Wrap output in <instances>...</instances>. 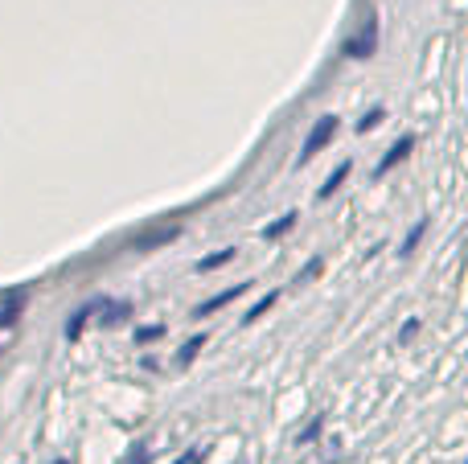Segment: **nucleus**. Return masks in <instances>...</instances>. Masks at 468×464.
<instances>
[{
  "mask_svg": "<svg viewBox=\"0 0 468 464\" xmlns=\"http://www.w3.org/2000/svg\"><path fill=\"white\" fill-rule=\"evenodd\" d=\"M337 136V115H321V120L313 123V132H308V140H304V148H300V161H313L316 153H321L329 140Z\"/></svg>",
  "mask_w": 468,
  "mask_h": 464,
  "instance_id": "nucleus-1",
  "label": "nucleus"
},
{
  "mask_svg": "<svg viewBox=\"0 0 468 464\" xmlns=\"http://www.w3.org/2000/svg\"><path fill=\"white\" fill-rule=\"evenodd\" d=\"M247 288H250V284H234V288H230V292H218V296H214V301L197 304V309H194V317H210V312H218V309H222V304L239 301V296H242V292H247Z\"/></svg>",
  "mask_w": 468,
  "mask_h": 464,
  "instance_id": "nucleus-2",
  "label": "nucleus"
},
{
  "mask_svg": "<svg viewBox=\"0 0 468 464\" xmlns=\"http://www.w3.org/2000/svg\"><path fill=\"white\" fill-rule=\"evenodd\" d=\"M95 312H99V301L82 304V309H79V312H74V317H70V321H66V337H70V342H74V337H82V325H87V321H90V317H95Z\"/></svg>",
  "mask_w": 468,
  "mask_h": 464,
  "instance_id": "nucleus-3",
  "label": "nucleus"
},
{
  "mask_svg": "<svg viewBox=\"0 0 468 464\" xmlns=\"http://www.w3.org/2000/svg\"><path fill=\"white\" fill-rule=\"evenodd\" d=\"M411 148H415V136H403V140H399V144L390 148V153H387V156H382V161H378V173H390V169H395L399 161H403L407 153H411Z\"/></svg>",
  "mask_w": 468,
  "mask_h": 464,
  "instance_id": "nucleus-4",
  "label": "nucleus"
},
{
  "mask_svg": "<svg viewBox=\"0 0 468 464\" xmlns=\"http://www.w3.org/2000/svg\"><path fill=\"white\" fill-rule=\"evenodd\" d=\"M128 312H132V309L120 301V304H112V309H103V304H99V312H95V317H99V325H103V329H112V325H120V321L128 317Z\"/></svg>",
  "mask_w": 468,
  "mask_h": 464,
  "instance_id": "nucleus-5",
  "label": "nucleus"
},
{
  "mask_svg": "<svg viewBox=\"0 0 468 464\" xmlns=\"http://www.w3.org/2000/svg\"><path fill=\"white\" fill-rule=\"evenodd\" d=\"M357 37H366V41H349L346 46V54L349 58H362V54H374V25L366 33H357Z\"/></svg>",
  "mask_w": 468,
  "mask_h": 464,
  "instance_id": "nucleus-6",
  "label": "nucleus"
},
{
  "mask_svg": "<svg viewBox=\"0 0 468 464\" xmlns=\"http://www.w3.org/2000/svg\"><path fill=\"white\" fill-rule=\"evenodd\" d=\"M227 259H234V247H222V251H214V255H206L202 263H197V271H218Z\"/></svg>",
  "mask_w": 468,
  "mask_h": 464,
  "instance_id": "nucleus-7",
  "label": "nucleus"
},
{
  "mask_svg": "<svg viewBox=\"0 0 468 464\" xmlns=\"http://www.w3.org/2000/svg\"><path fill=\"white\" fill-rule=\"evenodd\" d=\"M202 345H206V333L189 337V342H186V345H181V353H177V358H181V366H189V362H194V358H197V350H202Z\"/></svg>",
  "mask_w": 468,
  "mask_h": 464,
  "instance_id": "nucleus-8",
  "label": "nucleus"
},
{
  "mask_svg": "<svg viewBox=\"0 0 468 464\" xmlns=\"http://www.w3.org/2000/svg\"><path fill=\"white\" fill-rule=\"evenodd\" d=\"M292 222H296V210H292V214H283V218H275V222H271V227H267V230H263V238H283V230H288V227H292Z\"/></svg>",
  "mask_w": 468,
  "mask_h": 464,
  "instance_id": "nucleus-9",
  "label": "nucleus"
},
{
  "mask_svg": "<svg viewBox=\"0 0 468 464\" xmlns=\"http://www.w3.org/2000/svg\"><path fill=\"white\" fill-rule=\"evenodd\" d=\"M349 169H354V164H341V169L333 173V177H329V181H324V185H321V197H333V189H341V181L349 177Z\"/></svg>",
  "mask_w": 468,
  "mask_h": 464,
  "instance_id": "nucleus-10",
  "label": "nucleus"
},
{
  "mask_svg": "<svg viewBox=\"0 0 468 464\" xmlns=\"http://www.w3.org/2000/svg\"><path fill=\"white\" fill-rule=\"evenodd\" d=\"M275 301H280V292H267V296H263V301H259V304H255V309H250V312H247V321H259V317H263V312H267V309H271V304H275Z\"/></svg>",
  "mask_w": 468,
  "mask_h": 464,
  "instance_id": "nucleus-11",
  "label": "nucleus"
},
{
  "mask_svg": "<svg viewBox=\"0 0 468 464\" xmlns=\"http://www.w3.org/2000/svg\"><path fill=\"white\" fill-rule=\"evenodd\" d=\"M423 230H428V222H415V227H411V235H407V243H403V255H407V251H415V243H420V238H423Z\"/></svg>",
  "mask_w": 468,
  "mask_h": 464,
  "instance_id": "nucleus-12",
  "label": "nucleus"
},
{
  "mask_svg": "<svg viewBox=\"0 0 468 464\" xmlns=\"http://www.w3.org/2000/svg\"><path fill=\"white\" fill-rule=\"evenodd\" d=\"M16 309H21V296H13V304H8V309H0V325H13Z\"/></svg>",
  "mask_w": 468,
  "mask_h": 464,
  "instance_id": "nucleus-13",
  "label": "nucleus"
},
{
  "mask_svg": "<svg viewBox=\"0 0 468 464\" xmlns=\"http://www.w3.org/2000/svg\"><path fill=\"white\" fill-rule=\"evenodd\" d=\"M177 464H206V457H202V452H197V448H189V452H186V457H181Z\"/></svg>",
  "mask_w": 468,
  "mask_h": 464,
  "instance_id": "nucleus-14",
  "label": "nucleus"
},
{
  "mask_svg": "<svg viewBox=\"0 0 468 464\" xmlns=\"http://www.w3.org/2000/svg\"><path fill=\"white\" fill-rule=\"evenodd\" d=\"M156 337H161V329H140L136 342H156Z\"/></svg>",
  "mask_w": 468,
  "mask_h": 464,
  "instance_id": "nucleus-15",
  "label": "nucleus"
},
{
  "mask_svg": "<svg viewBox=\"0 0 468 464\" xmlns=\"http://www.w3.org/2000/svg\"><path fill=\"white\" fill-rule=\"evenodd\" d=\"M415 329H420V321H407V325H403V333H399V337H403V342H411V337H415Z\"/></svg>",
  "mask_w": 468,
  "mask_h": 464,
  "instance_id": "nucleus-16",
  "label": "nucleus"
},
{
  "mask_svg": "<svg viewBox=\"0 0 468 464\" xmlns=\"http://www.w3.org/2000/svg\"><path fill=\"white\" fill-rule=\"evenodd\" d=\"M148 460V448H140V452H132V457H128V464H144Z\"/></svg>",
  "mask_w": 468,
  "mask_h": 464,
  "instance_id": "nucleus-17",
  "label": "nucleus"
},
{
  "mask_svg": "<svg viewBox=\"0 0 468 464\" xmlns=\"http://www.w3.org/2000/svg\"><path fill=\"white\" fill-rule=\"evenodd\" d=\"M54 464H70V460H54Z\"/></svg>",
  "mask_w": 468,
  "mask_h": 464,
  "instance_id": "nucleus-18",
  "label": "nucleus"
}]
</instances>
